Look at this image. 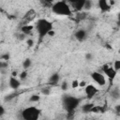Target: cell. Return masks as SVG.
Returning <instances> with one entry per match:
<instances>
[{
  "mask_svg": "<svg viewBox=\"0 0 120 120\" xmlns=\"http://www.w3.org/2000/svg\"><path fill=\"white\" fill-rule=\"evenodd\" d=\"M84 1L85 0H77V1H71L70 3H71V5H72V7L74 8L75 10L81 12L82 10V8H83Z\"/></svg>",
  "mask_w": 120,
  "mask_h": 120,
  "instance_id": "cell-9",
  "label": "cell"
},
{
  "mask_svg": "<svg viewBox=\"0 0 120 120\" xmlns=\"http://www.w3.org/2000/svg\"><path fill=\"white\" fill-rule=\"evenodd\" d=\"M39 99H40V97L38 95H32L29 98V101L30 102H38Z\"/></svg>",
  "mask_w": 120,
  "mask_h": 120,
  "instance_id": "cell-21",
  "label": "cell"
},
{
  "mask_svg": "<svg viewBox=\"0 0 120 120\" xmlns=\"http://www.w3.org/2000/svg\"><path fill=\"white\" fill-rule=\"evenodd\" d=\"M87 85V82H85V81H81V82H79V86L80 87H85Z\"/></svg>",
  "mask_w": 120,
  "mask_h": 120,
  "instance_id": "cell-31",
  "label": "cell"
},
{
  "mask_svg": "<svg viewBox=\"0 0 120 120\" xmlns=\"http://www.w3.org/2000/svg\"><path fill=\"white\" fill-rule=\"evenodd\" d=\"M84 92H85V95L87 97V98H93L98 92V88L93 85V84H87L84 88Z\"/></svg>",
  "mask_w": 120,
  "mask_h": 120,
  "instance_id": "cell-6",
  "label": "cell"
},
{
  "mask_svg": "<svg viewBox=\"0 0 120 120\" xmlns=\"http://www.w3.org/2000/svg\"><path fill=\"white\" fill-rule=\"evenodd\" d=\"M26 44H27L28 47H33V45H34V40H33L32 38H28V39L26 40Z\"/></svg>",
  "mask_w": 120,
  "mask_h": 120,
  "instance_id": "cell-28",
  "label": "cell"
},
{
  "mask_svg": "<svg viewBox=\"0 0 120 120\" xmlns=\"http://www.w3.org/2000/svg\"><path fill=\"white\" fill-rule=\"evenodd\" d=\"M35 17H36V11H35L33 8H31V9H29V10L24 14L23 20L29 22L33 21V20L35 19Z\"/></svg>",
  "mask_w": 120,
  "mask_h": 120,
  "instance_id": "cell-12",
  "label": "cell"
},
{
  "mask_svg": "<svg viewBox=\"0 0 120 120\" xmlns=\"http://www.w3.org/2000/svg\"><path fill=\"white\" fill-rule=\"evenodd\" d=\"M47 36H49V37H51V38H52V37H54V36H55V31H54L53 29H52L51 31H49V32H48V34H47Z\"/></svg>",
  "mask_w": 120,
  "mask_h": 120,
  "instance_id": "cell-30",
  "label": "cell"
},
{
  "mask_svg": "<svg viewBox=\"0 0 120 120\" xmlns=\"http://www.w3.org/2000/svg\"><path fill=\"white\" fill-rule=\"evenodd\" d=\"M111 95L112 96L113 98H116V99H117V98H119V95H120V94H119V89H118V87H115L114 89H112V92H111Z\"/></svg>",
  "mask_w": 120,
  "mask_h": 120,
  "instance_id": "cell-19",
  "label": "cell"
},
{
  "mask_svg": "<svg viewBox=\"0 0 120 120\" xmlns=\"http://www.w3.org/2000/svg\"><path fill=\"white\" fill-rule=\"evenodd\" d=\"M61 88H62V90H68V82H63L61 83Z\"/></svg>",
  "mask_w": 120,
  "mask_h": 120,
  "instance_id": "cell-29",
  "label": "cell"
},
{
  "mask_svg": "<svg viewBox=\"0 0 120 120\" xmlns=\"http://www.w3.org/2000/svg\"><path fill=\"white\" fill-rule=\"evenodd\" d=\"M113 69L115 71H118L120 69V60H115L113 63Z\"/></svg>",
  "mask_w": 120,
  "mask_h": 120,
  "instance_id": "cell-22",
  "label": "cell"
},
{
  "mask_svg": "<svg viewBox=\"0 0 120 120\" xmlns=\"http://www.w3.org/2000/svg\"><path fill=\"white\" fill-rule=\"evenodd\" d=\"M94 105H95V104H93V103H86V104L82 105V111L83 112H85V113L90 112V111H91V109H92V107H93Z\"/></svg>",
  "mask_w": 120,
  "mask_h": 120,
  "instance_id": "cell-15",
  "label": "cell"
},
{
  "mask_svg": "<svg viewBox=\"0 0 120 120\" xmlns=\"http://www.w3.org/2000/svg\"><path fill=\"white\" fill-rule=\"evenodd\" d=\"M31 65H32V61H31L30 58H26V59L23 60V62H22V67H23L24 69L29 68L31 67Z\"/></svg>",
  "mask_w": 120,
  "mask_h": 120,
  "instance_id": "cell-18",
  "label": "cell"
},
{
  "mask_svg": "<svg viewBox=\"0 0 120 120\" xmlns=\"http://www.w3.org/2000/svg\"><path fill=\"white\" fill-rule=\"evenodd\" d=\"M36 30L38 32V35L39 37V40L41 41L42 38L47 36L48 32L51 31L52 29H53V26H52V23L48 21L47 19H38L36 22Z\"/></svg>",
  "mask_w": 120,
  "mask_h": 120,
  "instance_id": "cell-1",
  "label": "cell"
},
{
  "mask_svg": "<svg viewBox=\"0 0 120 120\" xmlns=\"http://www.w3.org/2000/svg\"><path fill=\"white\" fill-rule=\"evenodd\" d=\"M40 112V109L35 106H30L23 109L21 112V115L23 120H38Z\"/></svg>",
  "mask_w": 120,
  "mask_h": 120,
  "instance_id": "cell-3",
  "label": "cell"
},
{
  "mask_svg": "<svg viewBox=\"0 0 120 120\" xmlns=\"http://www.w3.org/2000/svg\"><path fill=\"white\" fill-rule=\"evenodd\" d=\"M9 57H10L9 53H8V52H5V53L1 54V56H0V60H1V61H6V62H8V60L9 59Z\"/></svg>",
  "mask_w": 120,
  "mask_h": 120,
  "instance_id": "cell-20",
  "label": "cell"
},
{
  "mask_svg": "<svg viewBox=\"0 0 120 120\" xmlns=\"http://www.w3.org/2000/svg\"><path fill=\"white\" fill-rule=\"evenodd\" d=\"M91 78L93 79V81L95 82H97L99 86H103L106 83V79L104 77V75H102L101 73L98 72V71H94L91 73Z\"/></svg>",
  "mask_w": 120,
  "mask_h": 120,
  "instance_id": "cell-5",
  "label": "cell"
},
{
  "mask_svg": "<svg viewBox=\"0 0 120 120\" xmlns=\"http://www.w3.org/2000/svg\"><path fill=\"white\" fill-rule=\"evenodd\" d=\"M41 93H42L43 95H45V96H48V95H50L51 90H50L49 88L45 87V88H42V89H41Z\"/></svg>",
  "mask_w": 120,
  "mask_h": 120,
  "instance_id": "cell-25",
  "label": "cell"
},
{
  "mask_svg": "<svg viewBox=\"0 0 120 120\" xmlns=\"http://www.w3.org/2000/svg\"><path fill=\"white\" fill-rule=\"evenodd\" d=\"M4 113H5V108L2 105H0V117L2 115H4Z\"/></svg>",
  "mask_w": 120,
  "mask_h": 120,
  "instance_id": "cell-33",
  "label": "cell"
},
{
  "mask_svg": "<svg viewBox=\"0 0 120 120\" xmlns=\"http://www.w3.org/2000/svg\"><path fill=\"white\" fill-rule=\"evenodd\" d=\"M98 7H99V8H100V10L102 12L108 11L111 8V6L109 4V1H107V0H99L98 2Z\"/></svg>",
  "mask_w": 120,
  "mask_h": 120,
  "instance_id": "cell-11",
  "label": "cell"
},
{
  "mask_svg": "<svg viewBox=\"0 0 120 120\" xmlns=\"http://www.w3.org/2000/svg\"><path fill=\"white\" fill-rule=\"evenodd\" d=\"M52 10L54 14L60 16H70L71 9L70 6L66 1H57L52 5Z\"/></svg>",
  "mask_w": 120,
  "mask_h": 120,
  "instance_id": "cell-2",
  "label": "cell"
},
{
  "mask_svg": "<svg viewBox=\"0 0 120 120\" xmlns=\"http://www.w3.org/2000/svg\"><path fill=\"white\" fill-rule=\"evenodd\" d=\"M104 112V109L101 107V106H98V105H94L90 111V112H93V113H98V112Z\"/></svg>",
  "mask_w": 120,
  "mask_h": 120,
  "instance_id": "cell-16",
  "label": "cell"
},
{
  "mask_svg": "<svg viewBox=\"0 0 120 120\" xmlns=\"http://www.w3.org/2000/svg\"><path fill=\"white\" fill-rule=\"evenodd\" d=\"M20 85H21L20 81L16 77L10 76V78H9V86H10V88L13 89V90H17L20 87Z\"/></svg>",
  "mask_w": 120,
  "mask_h": 120,
  "instance_id": "cell-10",
  "label": "cell"
},
{
  "mask_svg": "<svg viewBox=\"0 0 120 120\" xmlns=\"http://www.w3.org/2000/svg\"><path fill=\"white\" fill-rule=\"evenodd\" d=\"M92 57H93V55H92V53H90V52H87V53L85 54V58H86V60H91Z\"/></svg>",
  "mask_w": 120,
  "mask_h": 120,
  "instance_id": "cell-32",
  "label": "cell"
},
{
  "mask_svg": "<svg viewBox=\"0 0 120 120\" xmlns=\"http://www.w3.org/2000/svg\"><path fill=\"white\" fill-rule=\"evenodd\" d=\"M87 37V33L84 29H79L75 32V38L79 41H82L86 38Z\"/></svg>",
  "mask_w": 120,
  "mask_h": 120,
  "instance_id": "cell-8",
  "label": "cell"
},
{
  "mask_svg": "<svg viewBox=\"0 0 120 120\" xmlns=\"http://www.w3.org/2000/svg\"><path fill=\"white\" fill-rule=\"evenodd\" d=\"M19 77H20L21 80H24V79H26V77H27V71H26V70L22 71V72L19 74Z\"/></svg>",
  "mask_w": 120,
  "mask_h": 120,
  "instance_id": "cell-24",
  "label": "cell"
},
{
  "mask_svg": "<svg viewBox=\"0 0 120 120\" xmlns=\"http://www.w3.org/2000/svg\"><path fill=\"white\" fill-rule=\"evenodd\" d=\"M71 87H72L73 89L79 87V81H78V80H74V81H72V82H71Z\"/></svg>",
  "mask_w": 120,
  "mask_h": 120,
  "instance_id": "cell-27",
  "label": "cell"
},
{
  "mask_svg": "<svg viewBox=\"0 0 120 120\" xmlns=\"http://www.w3.org/2000/svg\"><path fill=\"white\" fill-rule=\"evenodd\" d=\"M33 29H34V25H32V24H24L21 28V33L23 34L24 36H27V35L31 34Z\"/></svg>",
  "mask_w": 120,
  "mask_h": 120,
  "instance_id": "cell-13",
  "label": "cell"
},
{
  "mask_svg": "<svg viewBox=\"0 0 120 120\" xmlns=\"http://www.w3.org/2000/svg\"><path fill=\"white\" fill-rule=\"evenodd\" d=\"M86 120H88V119H86Z\"/></svg>",
  "mask_w": 120,
  "mask_h": 120,
  "instance_id": "cell-37",
  "label": "cell"
},
{
  "mask_svg": "<svg viewBox=\"0 0 120 120\" xmlns=\"http://www.w3.org/2000/svg\"><path fill=\"white\" fill-rule=\"evenodd\" d=\"M93 7V2L90 0H85L84 1V5H83V8L84 10H90Z\"/></svg>",
  "mask_w": 120,
  "mask_h": 120,
  "instance_id": "cell-17",
  "label": "cell"
},
{
  "mask_svg": "<svg viewBox=\"0 0 120 120\" xmlns=\"http://www.w3.org/2000/svg\"><path fill=\"white\" fill-rule=\"evenodd\" d=\"M17 75H18V72H17V71H13V72L11 73V76H12V77H16Z\"/></svg>",
  "mask_w": 120,
  "mask_h": 120,
  "instance_id": "cell-34",
  "label": "cell"
},
{
  "mask_svg": "<svg viewBox=\"0 0 120 120\" xmlns=\"http://www.w3.org/2000/svg\"><path fill=\"white\" fill-rule=\"evenodd\" d=\"M0 73H2V74H6V73H7V69H1V70H0Z\"/></svg>",
  "mask_w": 120,
  "mask_h": 120,
  "instance_id": "cell-35",
  "label": "cell"
},
{
  "mask_svg": "<svg viewBox=\"0 0 120 120\" xmlns=\"http://www.w3.org/2000/svg\"><path fill=\"white\" fill-rule=\"evenodd\" d=\"M119 110H120V106H119V105H117V106H116V112H117V113L119 112Z\"/></svg>",
  "mask_w": 120,
  "mask_h": 120,
  "instance_id": "cell-36",
  "label": "cell"
},
{
  "mask_svg": "<svg viewBox=\"0 0 120 120\" xmlns=\"http://www.w3.org/2000/svg\"><path fill=\"white\" fill-rule=\"evenodd\" d=\"M102 70H103V72L106 74V76H107L109 79H111V80H113V79L116 77L117 71H115V70L113 69V68L109 67L108 65H104V66L102 67Z\"/></svg>",
  "mask_w": 120,
  "mask_h": 120,
  "instance_id": "cell-7",
  "label": "cell"
},
{
  "mask_svg": "<svg viewBox=\"0 0 120 120\" xmlns=\"http://www.w3.org/2000/svg\"><path fill=\"white\" fill-rule=\"evenodd\" d=\"M8 67V62H6V61H1V60H0V70H1V69H7Z\"/></svg>",
  "mask_w": 120,
  "mask_h": 120,
  "instance_id": "cell-23",
  "label": "cell"
},
{
  "mask_svg": "<svg viewBox=\"0 0 120 120\" xmlns=\"http://www.w3.org/2000/svg\"><path fill=\"white\" fill-rule=\"evenodd\" d=\"M80 101L81 99L78 98L71 97V96H66L63 98V105H64V108L68 111V112H73V111L80 104Z\"/></svg>",
  "mask_w": 120,
  "mask_h": 120,
  "instance_id": "cell-4",
  "label": "cell"
},
{
  "mask_svg": "<svg viewBox=\"0 0 120 120\" xmlns=\"http://www.w3.org/2000/svg\"><path fill=\"white\" fill-rule=\"evenodd\" d=\"M15 96H16L15 93H12V94H10V95H8V96L6 97V98H5V101H9V100H11L13 98H15Z\"/></svg>",
  "mask_w": 120,
  "mask_h": 120,
  "instance_id": "cell-26",
  "label": "cell"
},
{
  "mask_svg": "<svg viewBox=\"0 0 120 120\" xmlns=\"http://www.w3.org/2000/svg\"><path fill=\"white\" fill-rule=\"evenodd\" d=\"M59 79H60L59 74L58 73H53L52 75H51V77L49 79V83L52 84V85H55V84L58 83Z\"/></svg>",
  "mask_w": 120,
  "mask_h": 120,
  "instance_id": "cell-14",
  "label": "cell"
}]
</instances>
